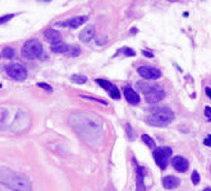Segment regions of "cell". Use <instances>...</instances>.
I'll return each mask as SVG.
<instances>
[{
	"instance_id": "cell-30",
	"label": "cell",
	"mask_w": 211,
	"mask_h": 191,
	"mask_svg": "<svg viewBox=\"0 0 211 191\" xmlns=\"http://www.w3.org/2000/svg\"><path fill=\"white\" fill-rule=\"evenodd\" d=\"M142 55H145L146 57H154V54L150 53V51H147V50H142Z\"/></svg>"
},
{
	"instance_id": "cell-7",
	"label": "cell",
	"mask_w": 211,
	"mask_h": 191,
	"mask_svg": "<svg viewBox=\"0 0 211 191\" xmlns=\"http://www.w3.org/2000/svg\"><path fill=\"white\" fill-rule=\"evenodd\" d=\"M96 83L101 87V88H104L112 98H114V99H119L120 98V92H119V89H118V87L114 85L113 83H110L109 80H105V79H96Z\"/></svg>"
},
{
	"instance_id": "cell-35",
	"label": "cell",
	"mask_w": 211,
	"mask_h": 191,
	"mask_svg": "<svg viewBox=\"0 0 211 191\" xmlns=\"http://www.w3.org/2000/svg\"><path fill=\"white\" fill-rule=\"evenodd\" d=\"M0 87H2V85H0Z\"/></svg>"
},
{
	"instance_id": "cell-33",
	"label": "cell",
	"mask_w": 211,
	"mask_h": 191,
	"mask_svg": "<svg viewBox=\"0 0 211 191\" xmlns=\"http://www.w3.org/2000/svg\"><path fill=\"white\" fill-rule=\"evenodd\" d=\"M204 191H211V187H205Z\"/></svg>"
},
{
	"instance_id": "cell-27",
	"label": "cell",
	"mask_w": 211,
	"mask_h": 191,
	"mask_svg": "<svg viewBox=\"0 0 211 191\" xmlns=\"http://www.w3.org/2000/svg\"><path fill=\"white\" fill-rule=\"evenodd\" d=\"M204 114H205V117H206L209 121H211V107H210V106H206V107H205Z\"/></svg>"
},
{
	"instance_id": "cell-24",
	"label": "cell",
	"mask_w": 211,
	"mask_h": 191,
	"mask_svg": "<svg viewBox=\"0 0 211 191\" xmlns=\"http://www.w3.org/2000/svg\"><path fill=\"white\" fill-rule=\"evenodd\" d=\"M14 17V14H6V15H3L0 17V24H4V23H8L12 18Z\"/></svg>"
},
{
	"instance_id": "cell-22",
	"label": "cell",
	"mask_w": 211,
	"mask_h": 191,
	"mask_svg": "<svg viewBox=\"0 0 211 191\" xmlns=\"http://www.w3.org/2000/svg\"><path fill=\"white\" fill-rule=\"evenodd\" d=\"M2 56H4L5 59H12L14 56V50L10 49V47H4L3 53H2Z\"/></svg>"
},
{
	"instance_id": "cell-28",
	"label": "cell",
	"mask_w": 211,
	"mask_h": 191,
	"mask_svg": "<svg viewBox=\"0 0 211 191\" xmlns=\"http://www.w3.org/2000/svg\"><path fill=\"white\" fill-rule=\"evenodd\" d=\"M127 131H128V135H129V139L131 140H133L134 139V131H132V129H131V125L129 124H127Z\"/></svg>"
},
{
	"instance_id": "cell-25",
	"label": "cell",
	"mask_w": 211,
	"mask_h": 191,
	"mask_svg": "<svg viewBox=\"0 0 211 191\" xmlns=\"http://www.w3.org/2000/svg\"><path fill=\"white\" fill-rule=\"evenodd\" d=\"M37 87H40V88L45 89V91H47V92H53V88H51V87H50L49 84H46V83H44V82L37 83Z\"/></svg>"
},
{
	"instance_id": "cell-12",
	"label": "cell",
	"mask_w": 211,
	"mask_h": 191,
	"mask_svg": "<svg viewBox=\"0 0 211 191\" xmlns=\"http://www.w3.org/2000/svg\"><path fill=\"white\" fill-rule=\"evenodd\" d=\"M172 164H173V167L178 171V172H185L188 170V161L183 158L182 155H175V157L173 158L172 161Z\"/></svg>"
},
{
	"instance_id": "cell-21",
	"label": "cell",
	"mask_w": 211,
	"mask_h": 191,
	"mask_svg": "<svg viewBox=\"0 0 211 191\" xmlns=\"http://www.w3.org/2000/svg\"><path fill=\"white\" fill-rule=\"evenodd\" d=\"M118 54H123L124 56H134L136 55V51L134 50H132V49H129V47H123V49H120V50H118V53H116V55Z\"/></svg>"
},
{
	"instance_id": "cell-10",
	"label": "cell",
	"mask_w": 211,
	"mask_h": 191,
	"mask_svg": "<svg viewBox=\"0 0 211 191\" xmlns=\"http://www.w3.org/2000/svg\"><path fill=\"white\" fill-rule=\"evenodd\" d=\"M44 36H45L47 42L51 43V46L53 45H58V43L62 42V36H60V33H59L56 29H53V28L46 29L44 32Z\"/></svg>"
},
{
	"instance_id": "cell-23",
	"label": "cell",
	"mask_w": 211,
	"mask_h": 191,
	"mask_svg": "<svg viewBox=\"0 0 211 191\" xmlns=\"http://www.w3.org/2000/svg\"><path fill=\"white\" fill-rule=\"evenodd\" d=\"M191 178H192V184H193V185H198V184H200V173H198L197 171H193V172H192Z\"/></svg>"
},
{
	"instance_id": "cell-5",
	"label": "cell",
	"mask_w": 211,
	"mask_h": 191,
	"mask_svg": "<svg viewBox=\"0 0 211 191\" xmlns=\"http://www.w3.org/2000/svg\"><path fill=\"white\" fill-rule=\"evenodd\" d=\"M5 72L14 80H24L27 78V69L21 64H10L5 66Z\"/></svg>"
},
{
	"instance_id": "cell-8",
	"label": "cell",
	"mask_w": 211,
	"mask_h": 191,
	"mask_svg": "<svg viewBox=\"0 0 211 191\" xmlns=\"http://www.w3.org/2000/svg\"><path fill=\"white\" fill-rule=\"evenodd\" d=\"M88 21V17L87 15H81V17H74V18L71 19H67L63 22H58L56 25L59 27H69V28H78L79 25L84 24Z\"/></svg>"
},
{
	"instance_id": "cell-9",
	"label": "cell",
	"mask_w": 211,
	"mask_h": 191,
	"mask_svg": "<svg viewBox=\"0 0 211 191\" xmlns=\"http://www.w3.org/2000/svg\"><path fill=\"white\" fill-rule=\"evenodd\" d=\"M164 97H165V92H164V89L161 88V87L159 85L156 89H154L152 92H150L148 94L145 96V99H146L147 103H157Z\"/></svg>"
},
{
	"instance_id": "cell-17",
	"label": "cell",
	"mask_w": 211,
	"mask_h": 191,
	"mask_svg": "<svg viewBox=\"0 0 211 191\" xmlns=\"http://www.w3.org/2000/svg\"><path fill=\"white\" fill-rule=\"evenodd\" d=\"M68 49H69V45H67V43H64V42H60V43H58V45L51 46V51L55 53V54H65L67 55Z\"/></svg>"
},
{
	"instance_id": "cell-6",
	"label": "cell",
	"mask_w": 211,
	"mask_h": 191,
	"mask_svg": "<svg viewBox=\"0 0 211 191\" xmlns=\"http://www.w3.org/2000/svg\"><path fill=\"white\" fill-rule=\"evenodd\" d=\"M138 74L145 78V79H148V80H155V79H159L161 76V72L159 69L151 66V65H142L137 69Z\"/></svg>"
},
{
	"instance_id": "cell-4",
	"label": "cell",
	"mask_w": 211,
	"mask_h": 191,
	"mask_svg": "<svg viewBox=\"0 0 211 191\" xmlns=\"http://www.w3.org/2000/svg\"><path fill=\"white\" fill-rule=\"evenodd\" d=\"M172 154H173L172 148H169V146H160V148L154 149V159L160 168L165 170Z\"/></svg>"
},
{
	"instance_id": "cell-2",
	"label": "cell",
	"mask_w": 211,
	"mask_h": 191,
	"mask_svg": "<svg viewBox=\"0 0 211 191\" xmlns=\"http://www.w3.org/2000/svg\"><path fill=\"white\" fill-rule=\"evenodd\" d=\"M174 112L168 108V107H157L150 112V115L147 116L146 121L148 125L157 126V127H163L166 126L174 120Z\"/></svg>"
},
{
	"instance_id": "cell-3",
	"label": "cell",
	"mask_w": 211,
	"mask_h": 191,
	"mask_svg": "<svg viewBox=\"0 0 211 191\" xmlns=\"http://www.w3.org/2000/svg\"><path fill=\"white\" fill-rule=\"evenodd\" d=\"M42 55V46L39 40H28L22 47V56L33 60Z\"/></svg>"
},
{
	"instance_id": "cell-32",
	"label": "cell",
	"mask_w": 211,
	"mask_h": 191,
	"mask_svg": "<svg viewBox=\"0 0 211 191\" xmlns=\"http://www.w3.org/2000/svg\"><path fill=\"white\" fill-rule=\"evenodd\" d=\"M206 94L211 98V88H206Z\"/></svg>"
},
{
	"instance_id": "cell-13",
	"label": "cell",
	"mask_w": 211,
	"mask_h": 191,
	"mask_svg": "<svg viewBox=\"0 0 211 191\" xmlns=\"http://www.w3.org/2000/svg\"><path fill=\"white\" fill-rule=\"evenodd\" d=\"M94 37H95V27L94 25H87V27H84L83 31L79 33V40L84 43L91 42Z\"/></svg>"
},
{
	"instance_id": "cell-20",
	"label": "cell",
	"mask_w": 211,
	"mask_h": 191,
	"mask_svg": "<svg viewBox=\"0 0 211 191\" xmlns=\"http://www.w3.org/2000/svg\"><path fill=\"white\" fill-rule=\"evenodd\" d=\"M71 80L74 82V83H77V84H84V83L87 82V76L79 75V74H73L71 76Z\"/></svg>"
},
{
	"instance_id": "cell-31",
	"label": "cell",
	"mask_w": 211,
	"mask_h": 191,
	"mask_svg": "<svg viewBox=\"0 0 211 191\" xmlns=\"http://www.w3.org/2000/svg\"><path fill=\"white\" fill-rule=\"evenodd\" d=\"M0 191H13V190H10V189H8V187H5V186H0Z\"/></svg>"
},
{
	"instance_id": "cell-26",
	"label": "cell",
	"mask_w": 211,
	"mask_h": 191,
	"mask_svg": "<svg viewBox=\"0 0 211 191\" xmlns=\"http://www.w3.org/2000/svg\"><path fill=\"white\" fill-rule=\"evenodd\" d=\"M81 97H82V98H87V99H94V101H96V102L101 103V105L108 106V102H106V101H104V99H97V98H95V97H88V96H81Z\"/></svg>"
},
{
	"instance_id": "cell-11",
	"label": "cell",
	"mask_w": 211,
	"mask_h": 191,
	"mask_svg": "<svg viewBox=\"0 0 211 191\" xmlns=\"http://www.w3.org/2000/svg\"><path fill=\"white\" fill-rule=\"evenodd\" d=\"M133 163L136 164V176H137V181H136V191H145L146 187H145V182H143V167L138 166L136 159H133Z\"/></svg>"
},
{
	"instance_id": "cell-19",
	"label": "cell",
	"mask_w": 211,
	"mask_h": 191,
	"mask_svg": "<svg viewBox=\"0 0 211 191\" xmlns=\"http://www.w3.org/2000/svg\"><path fill=\"white\" fill-rule=\"evenodd\" d=\"M81 53V49L77 46V45H69V49H68V53H67V55L71 56V57H75L78 56Z\"/></svg>"
},
{
	"instance_id": "cell-29",
	"label": "cell",
	"mask_w": 211,
	"mask_h": 191,
	"mask_svg": "<svg viewBox=\"0 0 211 191\" xmlns=\"http://www.w3.org/2000/svg\"><path fill=\"white\" fill-rule=\"evenodd\" d=\"M204 144H205L206 146H211V135H207V136L205 138Z\"/></svg>"
},
{
	"instance_id": "cell-14",
	"label": "cell",
	"mask_w": 211,
	"mask_h": 191,
	"mask_svg": "<svg viewBox=\"0 0 211 191\" xmlns=\"http://www.w3.org/2000/svg\"><path fill=\"white\" fill-rule=\"evenodd\" d=\"M124 97L128 101L131 105H138L140 103V96L136 91H133V88H129V87H125L124 88Z\"/></svg>"
},
{
	"instance_id": "cell-34",
	"label": "cell",
	"mask_w": 211,
	"mask_h": 191,
	"mask_svg": "<svg viewBox=\"0 0 211 191\" xmlns=\"http://www.w3.org/2000/svg\"><path fill=\"white\" fill-rule=\"evenodd\" d=\"M210 171H211V167H210Z\"/></svg>"
},
{
	"instance_id": "cell-15",
	"label": "cell",
	"mask_w": 211,
	"mask_h": 191,
	"mask_svg": "<svg viewBox=\"0 0 211 191\" xmlns=\"http://www.w3.org/2000/svg\"><path fill=\"white\" fill-rule=\"evenodd\" d=\"M181 184V181L178 177H175V176H166L163 178V186L168 190H172V189H175V187H178Z\"/></svg>"
},
{
	"instance_id": "cell-1",
	"label": "cell",
	"mask_w": 211,
	"mask_h": 191,
	"mask_svg": "<svg viewBox=\"0 0 211 191\" xmlns=\"http://www.w3.org/2000/svg\"><path fill=\"white\" fill-rule=\"evenodd\" d=\"M0 185L13 191H32L31 181L27 176L10 170H0Z\"/></svg>"
},
{
	"instance_id": "cell-16",
	"label": "cell",
	"mask_w": 211,
	"mask_h": 191,
	"mask_svg": "<svg viewBox=\"0 0 211 191\" xmlns=\"http://www.w3.org/2000/svg\"><path fill=\"white\" fill-rule=\"evenodd\" d=\"M137 89L140 91V92H142L143 94H148L150 92H152L154 89H156L157 88V84H151V83H147V82H137Z\"/></svg>"
},
{
	"instance_id": "cell-18",
	"label": "cell",
	"mask_w": 211,
	"mask_h": 191,
	"mask_svg": "<svg viewBox=\"0 0 211 191\" xmlns=\"http://www.w3.org/2000/svg\"><path fill=\"white\" fill-rule=\"evenodd\" d=\"M142 142L145 143L148 148H151V149H156V143H155V140H154V138H151L150 135H147V134H143L142 136Z\"/></svg>"
}]
</instances>
